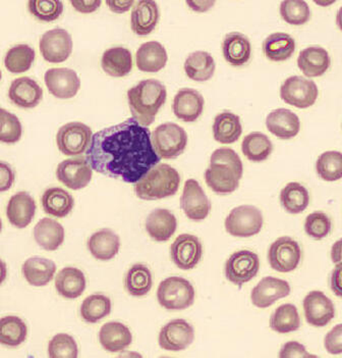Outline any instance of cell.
<instances>
[{"instance_id":"34","label":"cell","mask_w":342,"mask_h":358,"mask_svg":"<svg viewBox=\"0 0 342 358\" xmlns=\"http://www.w3.org/2000/svg\"><path fill=\"white\" fill-rule=\"evenodd\" d=\"M104 72L111 77L121 78L130 74L133 69V57L126 48L117 46L104 51L101 59Z\"/></svg>"},{"instance_id":"55","label":"cell","mask_w":342,"mask_h":358,"mask_svg":"<svg viewBox=\"0 0 342 358\" xmlns=\"http://www.w3.org/2000/svg\"><path fill=\"white\" fill-rule=\"evenodd\" d=\"M101 3V0H70L75 10L83 13L96 12Z\"/></svg>"},{"instance_id":"54","label":"cell","mask_w":342,"mask_h":358,"mask_svg":"<svg viewBox=\"0 0 342 358\" xmlns=\"http://www.w3.org/2000/svg\"><path fill=\"white\" fill-rule=\"evenodd\" d=\"M15 182V173L6 162L0 164V190L1 192L8 191Z\"/></svg>"},{"instance_id":"21","label":"cell","mask_w":342,"mask_h":358,"mask_svg":"<svg viewBox=\"0 0 342 358\" xmlns=\"http://www.w3.org/2000/svg\"><path fill=\"white\" fill-rule=\"evenodd\" d=\"M10 101L21 108H34L43 97V90L35 80L21 77L13 80L8 90Z\"/></svg>"},{"instance_id":"44","label":"cell","mask_w":342,"mask_h":358,"mask_svg":"<svg viewBox=\"0 0 342 358\" xmlns=\"http://www.w3.org/2000/svg\"><path fill=\"white\" fill-rule=\"evenodd\" d=\"M35 50L28 44H17L6 52L4 66L13 74H21L30 70L35 61Z\"/></svg>"},{"instance_id":"15","label":"cell","mask_w":342,"mask_h":358,"mask_svg":"<svg viewBox=\"0 0 342 358\" xmlns=\"http://www.w3.org/2000/svg\"><path fill=\"white\" fill-rule=\"evenodd\" d=\"M93 177V169L83 157L66 159L57 169V178L72 190L85 188Z\"/></svg>"},{"instance_id":"12","label":"cell","mask_w":342,"mask_h":358,"mask_svg":"<svg viewBox=\"0 0 342 358\" xmlns=\"http://www.w3.org/2000/svg\"><path fill=\"white\" fill-rule=\"evenodd\" d=\"M39 48L46 62L52 64L66 62L73 51L72 36L64 29H52L42 35Z\"/></svg>"},{"instance_id":"30","label":"cell","mask_w":342,"mask_h":358,"mask_svg":"<svg viewBox=\"0 0 342 358\" xmlns=\"http://www.w3.org/2000/svg\"><path fill=\"white\" fill-rule=\"evenodd\" d=\"M297 66L306 77H320L329 69L330 57L323 48L310 46L299 53Z\"/></svg>"},{"instance_id":"2","label":"cell","mask_w":342,"mask_h":358,"mask_svg":"<svg viewBox=\"0 0 342 358\" xmlns=\"http://www.w3.org/2000/svg\"><path fill=\"white\" fill-rule=\"evenodd\" d=\"M243 172V162L233 149L218 148L211 155L206 183L217 194H230L239 188Z\"/></svg>"},{"instance_id":"61","label":"cell","mask_w":342,"mask_h":358,"mask_svg":"<svg viewBox=\"0 0 342 358\" xmlns=\"http://www.w3.org/2000/svg\"><path fill=\"white\" fill-rule=\"evenodd\" d=\"M334 2L335 1H328V2H319V1H317L316 3L319 4V6H329V4L334 3Z\"/></svg>"},{"instance_id":"51","label":"cell","mask_w":342,"mask_h":358,"mask_svg":"<svg viewBox=\"0 0 342 358\" xmlns=\"http://www.w3.org/2000/svg\"><path fill=\"white\" fill-rule=\"evenodd\" d=\"M305 231L308 237L321 240L327 237L331 231V221L326 213L315 211L306 217Z\"/></svg>"},{"instance_id":"47","label":"cell","mask_w":342,"mask_h":358,"mask_svg":"<svg viewBox=\"0 0 342 358\" xmlns=\"http://www.w3.org/2000/svg\"><path fill=\"white\" fill-rule=\"evenodd\" d=\"M281 15L290 25H304L310 20V6L304 0H284L281 4Z\"/></svg>"},{"instance_id":"25","label":"cell","mask_w":342,"mask_h":358,"mask_svg":"<svg viewBox=\"0 0 342 358\" xmlns=\"http://www.w3.org/2000/svg\"><path fill=\"white\" fill-rule=\"evenodd\" d=\"M177 229V217L165 208H157L147 217L146 231L154 241H168L174 235Z\"/></svg>"},{"instance_id":"16","label":"cell","mask_w":342,"mask_h":358,"mask_svg":"<svg viewBox=\"0 0 342 358\" xmlns=\"http://www.w3.org/2000/svg\"><path fill=\"white\" fill-rule=\"evenodd\" d=\"M195 330L192 324L184 320H173L166 324L159 333V345L164 350H184L194 342Z\"/></svg>"},{"instance_id":"22","label":"cell","mask_w":342,"mask_h":358,"mask_svg":"<svg viewBox=\"0 0 342 358\" xmlns=\"http://www.w3.org/2000/svg\"><path fill=\"white\" fill-rule=\"evenodd\" d=\"M36 202L28 192H17L13 195L6 206V217L13 226L17 229L28 227L36 213Z\"/></svg>"},{"instance_id":"5","label":"cell","mask_w":342,"mask_h":358,"mask_svg":"<svg viewBox=\"0 0 342 358\" xmlns=\"http://www.w3.org/2000/svg\"><path fill=\"white\" fill-rule=\"evenodd\" d=\"M195 289L191 282L181 277H170L159 284L157 299L168 310H184L195 301Z\"/></svg>"},{"instance_id":"24","label":"cell","mask_w":342,"mask_h":358,"mask_svg":"<svg viewBox=\"0 0 342 358\" xmlns=\"http://www.w3.org/2000/svg\"><path fill=\"white\" fill-rule=\"evenodd\" d=\"M266 126L271 134L281 139L288 140L299 134L301 121L293 111L288 108H277L269 113Z\"/></svg>"},{"instance_id":"31","label":"cell","mask_w":342,"mask_h":358,"mask_svg":"<svg viewBox=\"0 0 342 358\" xmlns=\"http://www.w3.org/2000/svg\"><path fill=\"white\" fill-rule=\"evenodd\" d=\"M222 51L225 61L235 66H241L250 61L252 45L248 37L239 32L226 35L222 43Z\"/></svg>"},{"instance_id":"19","label":"cell","mask_w":342,"mask_h":358,"mask_svg":"<svg viewBox=\"0 0 342 358\" xmlns=\"http://www.w3.org/2000/svg\"><path fill=\"white\" fill-rule=\"evenodd\" d=\"M290 294V286L288 282L278 278L266 277L253 289L251 299L257 308H267L277 300L288 297Z\"/></svg>"},{"instance_id":"37","label":"cell","mask_w":342,"mask_h":358,"mask_svg":"<svg viewBox=\"0 0 342 358\" xmlns=\"http://www.w3.org/2000/svg\"><path fill=\"white\" fill-rule=\"evenodd\" d=\"M43 210L55 217H66L75 206V200L70 193L59 187L48 188L41 198Z\"/></svg>"},{"instance_id":"41","label":"cell","mask_w":342,"mask_h":358,"mask_svg":"<svg viewBox=\"0 0 342 358\" xmlns=\"http://www.w3.org/2000/svg\"><path fill=\"white\" fill-rule=\"evenodd\" d=\"M28 335V328L23 320L15 315H8L0 322V341L2 345L17 347L24 343Z\"/></svg>"},{"instance_id":"14","label":"cell","mask_w":342,"mask_h":358,"mask_svg":"<svg viewBox=\"0 0 342 358\" xmlns=\"http://www.w3.org/2000/svg\"><path fill=\"white\" fill-rule=\"evenodd\" d=\"M203 255V246L199 238L191 234H181L170 248V257L177 268L183 271L193 270Z\"/></svg>"},{"instance_id":"52","label":"cell","mask_w":342,"mask_h":358,"mask_svg":"<svg viewBox=\"0 0 342 358\" xmlns=\"http://www.w3.org/2000/svg\"><path fill=\"white\" fill-rule=\"evenodd\" d=\"M324 346L330 355H342V324H337L328 332Z\"/></svg>"},{"instance_id":"23","label":"cell","mask_w":342,"mask_h":358,"mask_svg":"<svg viewBox=\"0 0 342 358\" xmlns=\"http://www.w3.org/2000/svg\"><path fill=\"white\" fill-rule=\"evenodd\" d=\"M160 17L158 4L153 0H141L134 6L131 15V27L135 34L147 36L158 24Z\"/></svg>"},{"instance_id":"36","label":"cell","mask_w":342,"mask_h":358,"mask_svg":"<svg viewBox=\"0 0 342 358\" xmlns=\"http://www.w3.org/2000/svg\"><path fill=\"white\" fill-rule=\"evenodd\" d=\"M184 72L190 79L205 82L214 75L216 64L212 55L206 51H195L184 62Z\"/></svg>"},{"instance_id":"17","label":"cell","mask_w":342,"mask_h":358,"mask_svg":"<svg viewBox=\"0 0 342 358\" xmlns=\"http://www.w3.org/2000/svg\"><path fill=\"white\" fill-rule=\"evenodd\" d=\"M44 81L49 92L59 99H73L81 87L79 76L72 69H49L44 76Z\"/></svg>"},{"instance_id":"33","label":"cell","mask_w":342,"mask_h":358,"mask_svg":"<svg viewBox=\"0 0 342 358\" xmlns=\"http://www.w3.org/2000/svg\"><path fill=\"white\" fill-rule=\"evenodd\" d=\"M243 133L241 117L230 111H223L215 117L213 123L214 139L221 144L237 142Z\"/></svg>"},{"instance_id":"46","label":"cell","mask_w":342,"mask_h":358,"mask_svg":"<svg viewBox=\"0 0 342 358\" xmlns=\"http://www.w3.org/2000/svg\"><path fill=\"white\" fill-rule=\"evenodd\" d=\"M316 171L319 177L326 182L339 181L342 178V153L326 151L318 157Z\"/></svg>"},{"instance_id":"1","label":"cell","mask_w":342,"mask_h":358,"mask_svg":"<svg viewBox=\"0 0 342 358\" xmlns=\"http://www.w3.org/2000/svg\"><path fill=\"white\" fill-rule=\"evenodd\" d=\"M86 159L95 172L137 183L159 164L148 127L134 117L93 135Z\"/></svg>"},{"instance_id":"27","label":"cell","mask_w":342,"mask_h":358,"mask_svg":"<svg viewBox=\"0 0 342 358\" xmlns=\"http://www.w3.org/2000/svg\"><path fill=\"white\" fill-rule=\"evenodd\" d=\"M99 341L108 352H121L132 344L133 335L126 324L110 322L100 330Z\"/></svg>"},{"instance_id":"8","label":"cell","mask_w":342,"mask_h":358,"mask_svg":"<svg viewBox=\"0 0 342 358\" xmlns=\"http://www.w3.org/2000/svg\"><path fill=\"white\" fill-rule=\"evenodd\" d=\"M92 138L90 127L80 122H73L62 126L57 132V148L64 155H81L90 148Z\"/></svg>"},{"instance_id":"56","label":"cell","mask_w":342,"mask_h":358,"mask_svg":"<svg viewBox=\"0 0 342 358\" xmlns=\"http://www.w3.org/2000/svg\"><path fill=\"white\" fill-rule=\"evenodd\" d=\"M330 288L336 296L342 298V262L337 264L330 278Z\"/></svg>"},{"instance_id":"43","label":"cell","mask_w":342,"mask_h":358,"mask_svg":"<svg viewBox=\"0 0 342 358\" xmlns=\"http://www.w3.org/2000/svg\"><path fill=\"white\" fill-rule=\"evenodd\" d=\"M152 273L148 266L135 264L126 275V289L132 296H145L152 289Z\"/></svg>"},{"instance_id":"60","label":"cell","mask_w":342,"mask_h":358,"mask_svg":"<svg viewBox=\"0 0 342 358\" xmlns=\"http://www.w3.org/2000/svg\"><path fill=\"white\" fill-rule=\"evenodd\" d=\"M336 23L337 26H339V29L342 31V6L339 8V12H337Z\"/></svg>"},{"instance_id":"10","label":"cell","mask_w":342,"mask_h":358,"mask_svg":"<svg viewBox=\"0 0 342 358\" xmlns=\"http://www.w3.org/2000/svg\"><path fill=\"white\" fill-rule=\"evenodd\" d=\"M260 270V259L250 250H239L230 255L225 264V277L228 281L241 288L252 281Z\"/></svg>"},{"instance_id":"42","label":"cell","mask_w":342,"mask_h":358,"mask_svg":"<svg viewBox=\"0 0 342 358\" xmlns=\"http://www.w3.org/2000/svg\"><path fill=\"white\" fill-rule=\"evenodd\" d=\"M241 150L244 157L251 162L266 161L273 150V144L263 133L253 132L244 137Z\"/></svg>"},{"instance_id":"39","label":"cell","mask_w":342,"mask_h":358,"mask_svg":"<svg viewBox=\"0 0 342 358\" xmlns=\"http://www.w3.org/2000/svg\"><path fill=\"white\" fill-rule=\"evenodd\" d=\"M281 206L292 215L303 213L310 203L308 189L302 184L292 182L282 189L281 192Z\"/></svg>"},{"instance_id":"49","label":"cell","mask_w":342,"mask_h":358,"mask_svg":"<svg viewBox=\"0 0 342 358\" xmlns=\"http://www.w3.org/2000/svg\"><path fill=\"white\" fill-rule=\"evenodd\" d=\"M79 355L77 342L68 334H57L48 344V355L51 358H77Z\"/></svg>"},{"instance_id":"13","label":"cell","mask_w":342,"mask_h":358,"mask_svg":"<svg viewBox=\"0 0 342 358\" xmlns=\"http://www.w3.org/2000/svg\"><path fill=\"white\" fill-rule=\"evenodd\" d=\"M181 208L186 217L195 222L203 221L210 213V200L197 180L190 179L184 183Z\"/></svg>"},{"instance_id":"50","label":"cell","mask_w":342,"mask_h":358,"mask_svg":"<svg viewBox=\"0 0 342 358\" xmlns=\"http://www.w3.org/2000/svg\"><path fill=\"white\" fill-rule=\"evenodd\" d=\"M23 133L21 122L17 115L2 108L0 110V140L3 143L13 144L20 141Z\"/></svg>"},{"instance_id":"18","label":"cell","mask_w":342,"mask_h":358,"mask_svg":"<svg viewBox=\"0 0 342 358\" xmlns=\"http://www.w3.org/2000/svg\"><path fill=\"white\" fill-rule=\"evenodd\" d=\"M304 313L308 324L322 328L334 319V304L321 291H312L304 299Z\"/></svg>"},{"instance_id":"48","label":"cell","mask_w":342,"mask_h":358,"mask_svg":"<svg viewBox=\"0 0 342 358\" xmlns=\"http://www.w3.org/2000/svg\"><path fill=\"white\" fill-rule=\"evenodd\" d=\"M28 8L39 21L53 22L61 17L64 3L59 0H30Z\"/></svg>"},{"instance_id":"53","label":"cell","mask_w":342,"mask_h":358,"mask_svg":"<svg viewBox=\"0 0 342 358\" xmlns=\"http://www.w3.org/2000/svg\"><path fill=\"white\" fill-rule=\"evenodd\" d=\"M279 357L282 358H306L316 357V355H308L305 346L297 341H290L282 347Z\"/></svg>"},{"instance_id":"35","label":"cell","mask_w":342,"mask_h":358,"mask_svg":"<svg viewBox=\"0 0 342 358\" xmlns=\"http://www.w3.org/2000/svg\"><path fill=\"white\" fill-rule=\"evenodd\" d=\"M34 239L45 250H57L64 241V227L54 220L44 217L35 226Z\"/></svg>"},{"instance_id":"57","label":"cell","mask_w":342,"mask_h":358,"mask_svg":"<svg viewBox=\"0 0 342 358\" xmlns=\"http://www.w3.org/2000/svg\"><path fill=\"white\" fill-rule=\"evenodd\" d=\"M108 8L113 13H124L128 12L130 8H132L135 4L134 0H128V1H122V0H110V1H106Z\"/></svg>"},{"instance_id":"58","label":"cell","mask_w":342,"mask_h":358,"mask_svg":"<svg viewBox=\"0 0 342 358\" xmlns=\"http://www.w3.org/2000/svg\"><path fill=\"white\" fill-rule=\"evenodd\" d=\"M186 4L193 10L198 13L207 12L215 4L214 0H195V1H186Z\"/></svg>"},{"instance_id":"40","label":"cell","mask_w":342,"mask_h":358,"mask_svg":"<svg viewBox=\"0 0 342 358\" xmlns=\"http://www.w3.org/2000/svg\"><path fill=\"white\" fill-rule=\"evenodd\" d=\"M301 327V317L297 306L293 304H282L275 309L270 317V328L275 332L288 334L295 332Z\"/></svg>"},{"instance_id":"4","label":"cell","mask_w":342,"mask_h":358,"mask_svg":"<svg viewBox=\"0 0 342 358\" xmlns=\"http://www.w3.org/2000/svg\"><path fill=\"white\" fill-rule=\"evenodd\" d=\"M179 184V172L170 164H159L135 183L134 188L135 195L141 199L158 200L173 196Z\"/></svg>"},{"instance_id":"9","label":"cell","mask_w":342,"mask_h":358,"mask_svg":"<svg viewBox=\"0 0 342 358\" xmlns=\"http://www.w3.org/2000/svg\"><path fill=\"white\" fill-rule=\"evenodd\" d=\"M318 87L312 80L292 76L283 82L281 88V97L284 102L297 108H308L316 102Z\"/></svg>"},{"instance_id":"38","label":"cell","mask_w":342,"mask_h":358,"mask_svg":"<svg viewBox=\"0 0 342 358\" xmlns=\"http://www.w3.org/2000/svg\"><path fill=\"white\" fill-rule=\"evenodd\" d=\"M295 50V41L286 33H273L263 42L264 55L272 62H283L290 59Z\"/></svg>"},{"instance_id":"32","label":"cell","mask_w":342,"mask_h":358,"mask_svg":"<svg viewBox=\"0 0 342 358\" xmlns=\"http://www.w3.org/2000/svg\"><path fill=\"white\" fill-rule=\"evenodd\" d=\"M57 272V266L52 260L43 257H31L22 266L24 279L34 287H43L50 283Z\"/></svg>"},{"instance_id":"45","label":"cell","mask_w":342,"mask_h":358,"mask_svg":"<svg viewBox=\"0 0 342 358\" xmlns=\"http://www.w3.org/2000/svg\"><path fill=\"white\" fill-rule=\"evenodd\" d=\"M111 313V300L103 294L90 295L80 308L82 319L88 324H96Z\"/></svg>"},{"instance_id":"29","label":"cell","mask_w":342,"mask_h":358,"mask_svg":"<svg viewBox=\"0 0 342 358\" xmlns=\"http://www.w3.org/2000/svg\"><path fill=\"white\" fill-rule=\"evenodd\" d=\"M86 278L77 268L68 266L62 268L55 278V289L61 296L66 299H77L85 292Z\"/></svg>"},{"instance_id":"20","label":"cell","mask_w":342,"mask_h":358,"mask_svg":"<svg viewBox=\"0 0 342 358\" xmlns=\"http://www.w3.org/2000/svg\"><path fill=\"white\" fill-rule=\"evenodd\" d=\"M203 96L195 89H181L173 99L172 110L175 117L186 123H193L199 119L204 110Z\"/></svg>"},{"instance_id":"26","label":"cell","mask_w":342,"mask_h":358,"mask_svg":"<svg viewBox=\"0 0 342 358\" xmlns=\"http://www.w3.org/2000/svg\"><path fill=\"white\" fill-rule=\"evenodd\" d=\"M168 57L165 48L157 41L142 44L135 53L137 69L142 72L156 73L166 66Z\"/></svg>"},{"instance_id":"11","label":"cell","mask_w":342,"mask_h":358,"mask_svg":"<svg viewBox=\"0 0 342 358\" xmlns=\"http://www.w3.org/2000/svg\"><path fill=\"white\" fill-rule=\"evenodd\" d=\"M301 259V248L299 243L290 237L278 238L269 248V264L276 272H292L299 266Z\"/></svg>"},{"instance_id":"3","label":"cell","mask_w":342,"mask_h":358,"mask_svg":"<svg viewBox=\"0 0 342 358\" xmlns=\"http://www.w3.org/2000/svg\"><path fill=\"white\" fill-rule=\"evenodd\" d=\"M168 97L166 87L156 79L143 80L128 91V106L135 121L142 126L153 124Z\"/></svg>"},{"instance_id":"7","label":"cell","mask_w":342,"mask_h":358,"mask_svg":"<svg viewBox=\"0 0 342 358\" xmlns=\"http://www.w3.org/2000/svg\"><path fill=\"white\" fill-rule=\"evenodd\" d=\"M263 222V215L256 206H241L230 211L224 224L233 237L248 238L261 232Z\"/></svg>"},{"instance_id":"28","label":"cell","mask_w":342,"mask_h":358,"mask_svg":"<svg viewBox=\"0 0 342 358\" xmlns=\"http://www.w3.org/2000/svg\"><path fill=\"white\" fill-rule=\"evenodd\" d=\"M87 246L95 259L107 262L119 253L121 240L110 229H102L89 238Z\"/></svg>"},{"instance_id":"6","label":"cell","mask_w":342,"mask_h":358,"mask_svg":"<svg viewBox=\"0 0 342 358\" xmlns=\"http://www.w3.org/2000/svg\"><path fill=\"white\" fill-rule=\"evenodd\" d=\"M152 144L161 159H177L186 148L188 135L179 124L164 123L153 131Z\"/></svg>"},{"instance_id":"59","label":"cell","mask_w":342,"mask_h":358,"mask_svg":"<svg viewBox=\"0 0 342 358\" xmlns=\"http://www.w3.org/2000/svg\"><path fill=\"white\" fill-rule=\"evenodd\" d=\"M331 259L335 264L342 262V238L333 244L331 248Z\"/></svg>"}]
</instances>
